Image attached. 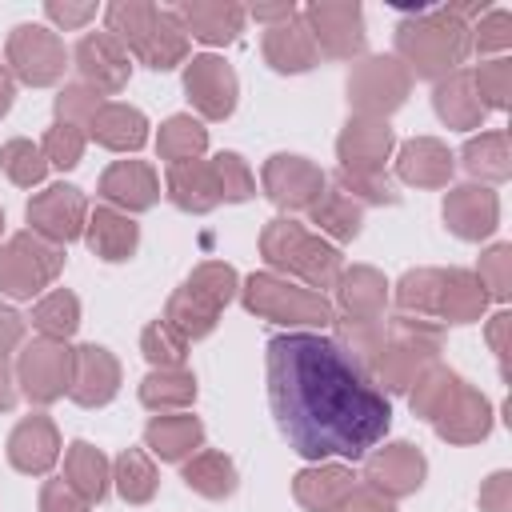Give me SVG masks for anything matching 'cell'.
<instances>
[{
	"label": "cell",
	"instance_id": "1",
	"mask_svg": "<svg viewBox=\"0 0 512 512\" xmlns=\"http://www.w3.org/2000/svg\"><path fill=\"white\" fill-rule=\"evenodd\" d=\"M268 404L284 440L308 460H356L392 424L388 396L336 340L316 332L268 340Z\"/></svg>",
	"mask_w": 512,
	"mask_h": 512
},
{
	"label": "cell",
	"instance_id": "2",
	"mask_svg": "<svg viewBox=\"0 0 512 512\" xmlns=\"http://www.w3.org/2000/svg\"><path fill=\"white\" fill-rule=\"evenodd\" d=\"M412 416L428 420L436 436L448 444H480L492 432V404L484 392H476L460 372L432 364L412 388H408Z\"/></svg>",
	"mask_w": 512,
	"mask_h": 512
},
{
	"label": "cell",
	"instance_id": "3",
	"mask_svg": "<svg viewBox=\"0 0 512 512\" xmlns=\"http://www.w3.org/2000/svg\"><path fill=\"white\" fill-rule=\"evenodd\" d=\"M444 332L424 316H392L364 360V376L384 392H408L440 356Z\"/></svg>",
	"mask_w": 512,
	"mask_h": 512
},
{
	"label": "cell",
	"instance_id": "4",
	"mask_svg": "<svg viewBox=\"0 0 512 512\" xmlns=\"http://www.w3.org/2000/svg\"><path fill=\"white\" fill-rule=\"evenodd\" d=\"M104 20H108V32L132 56H140L152 72H168L188 60V32L180 16L168 8H156L144 0H116L108 4Z\"/></svg>",
	"mask_w": 512,
	"mask_h": 512
},
{
	"label": "cell",
	"instance_id": "5",
	"mask_svg": "<svg viewBox=\"0 0 512 512\" xmlns=\"http://www.w3.org/2000/svg\"><path fill=\"white\" fill-rule=\"evenodd\" d=\"M468 56V24L448 8L420 12L396 24V60L420 80H444Z\"/></svg>",
	"mask_w": 512,
	"mask_h": 512
},
{
	"label": "cell",
	"instance_id": "6",
	"mask_svg": "<svg viewBox=\"0 0 512 512\" xmlns=\"http://www.w3.org/2000/svg\"><path fill=\"white\" fill-rule=\"evenodd\" d=\"M260 256L272 268H280L288 276H300L312 288H332L340 280V272H344L340 252L328 240H320L316 232H308L304 224L288 220V216H276V220L264 224V232H260Z\"/></svg>",
	"mask_w": 512,
	"mask_h": 512
},
{
	"label": "cell",
	"instance_id": "7",
	"mask_svg": "<svg viewBox=\"0 0 512 512\" xmlns=\"http://www.w3.org/2000/svg\"><path fill=\"white\" fill-rule=\"evenodd\" d=\"M240 300L248 312L264 316V320H276V324H288V328H328L336 320V308L328 304V296L312 292V288H296L272 272H252L240 288Z\"/></svg>",
	"mask_w": 512,
	"mask_h": 512
},
{
	"label": "cell",
	"instance_id": "8",
	"mask_svg": "<svg viewBox=\"0 0 512 512\" xmlns=\"http://www.w3.org/2000/svg\"><path fill=\"white\" fill-rule=\"evenodd\" d=\"M64 268V248L28 232H16L0 244V292L12 300H32L40 288H48Z\"/></svg>",
	"mask_w": 512,
	"mask_h": 512
},
{
	"label": "cell",
	"instance_id": "9",
	"mask_svg": "<svg viewBox=\"0 0 512 512\" xmlns=\"http://www.w3.org/2000/svg\"><path fill=\"white\" fill-rule=\"evenodd\" d=\"M408 88L412 76L396 56H364L348 72V104L356 108V116L388 120V112H396L408 100Z\"/></svg>",
	"mask_w": 512,
	"mask_h": 512
},
{
	"label": "cell",
	"instance_id": "10",
	"mask_svg": "<svg viewBox=\"0 0 512 512\" xmlns=\"http://www.w3.org/2000/svg\"><path fill=\"white\" fill-rule=\"evenodd\" d=\"M64 68H68V52L56 32L40 24H16L8 32V72L16 80L32 88H48L64 76Z\"/></svg>",
	"mask_w": 512,
	"mask_h": 512
},
{
	"label": "cell",
	"instance_id": "11",
	"mask_svg": "<svg viewBox=\"0 0 512 512\" xmlns=\"http://www.w3.org/2000/svg\"><path fill=\"white\" fill-rule=\"evenodd\" d=\"M16 384L32 404H52L72 384V348L64 340H32L16 356Z\"/></svg>",
	"mask_w": 512,
	"mask_h": 512
},
{
	"label": "cell",
	"instance_id": "12",
	"mask_svg": "<svg viewBox=\"0 0 512 512\" xmlns=\"http://www.w3.org/2000/svg\"><path fill=\"white\" fill-rule=\"evenodd\" d=\"M316 48L332 60H352L364 52V8L356 0H316L304 12Z\"/></svg>",
	"mask_w": 512,
	"mask_h": 512
},
{
	"label": "cell",
	"instance_id": "13",
	"mask_svg": "<svg viewBox=\"0 0 512 512\" xmlns=\"http://www.w3.org/2000/svg\"><path fill=\"white\" fill-rule=\"evenodd\" d=\"M260 180H264L268 200H272L276 208H288V212H296V208H312V204L320 200L324 184H328V176H324L312 160H304V156H288V152L268 156Z\"/></svg>",
	"mask_w": 512,
	"mask_h": 512
},
{
	"label": "cell",
	"instance_id": "14",
	"mask_svg": "<svg viewBox=\"0 0 512 512\" xmlns=\"http://www.w3.org/2000/svg\"><path fill=\"white\" fill-rule=\"evenodd\" d=\"M28 224L36 236L52 240V244H68L84 232L88 224V204H84V192L72 188V184H52L44 192H36L28 200Z\"/></svg>",
	"mask_w": 512,
	"mask_h": 512
},
{
	"label": "cell",
	"instance_id": "15",
	"mask_svg": "<svg viewBox=\"0 0 512 512\" xmlns=\"http://www.w3.org/2000/svg\"><path fill=\"white\" fill-rule=\"evenodd\" d=\"M184 92L192 100V108L208 120H228L240 96V80L232 72L228 60L220 56H192V64L184 68Z\"/></svg>",
	"mask_w": 512,
	"mask_h": 512
},
{
	"label": "cell",
	"instance_id": "16",
	"mask_svg": "<svg viewBox=\"0 0 512 512\" xmlns=\"http://www.w3.org/2000/svg\"><path fill=\"white\" fill-rule=\"evenodd\" d=\"M424 472H428L424 452L416 444H408V440H396V444H388V448L368 456L364 484L372 492L388 496V500H400V496H408V492H416L424 484Z\"/></svg>",
	"mask_w": 512,
	"mask_h": 512
},
{
	"label": "cell",
	"instance_id": "17",
	"mask_svg": "<svg viewBox=\"0 0 512 512\" xmlns=\"http://www.w3.org/2000/svg\"><path fill=\"white\" fill-rule=\"evenodd\" d=\"M120 392V360L100 344L72 348V384L68 396L80 408H104Z\"/></svg>",
	"mask_w": 512,
	"mask_h": 512
},
{
	"label": "cell",
	"instance_id": "18",
	"mask_svg": "<svg viewBox=\"0 0 512 512\" xmlns=\"http://www.w3.org/2000/svg\"><path fill=\"white\" fill-rule=\"evenodd\" d=\"M396 136L388 128V120L376 116H352L344 124V132L336 136V156L344 172H384V160L392 152Z\"/></svg>",
	"mask_w": 512,
	"mask_h": 512
},
{
	"label": "cell",
	"instance_id": "19",
	"mask_svg": "<svg viewBox=\"0 0 512 512\" xmlns=\"http://www.w3.org/2000/svg\"><path fill=\"white\" fill-rule=\"evenodd\" d=\"M444 224L460 240H484L500 224V200L484 184H460L444 196Z\"/></svg>",
	"mask_w": 512,
	"mask_h": 512
},
{
	"label": "cell",
	"instance_id": "20",
	"mask_svg": "<svg viewBox=\"0 0 512 512\" xmlns=\"http://www.w3.org/2000/svg\"><path fill=\"white\" fill-rule=\"evenodd\" d=\"M76 68H80L84 84L96 92H120L128 84V72H132L128 48L112 32H88L76 44Z\"/></svg>",
	"mask_w": 512,
	"mask_h": 512
},
{
	"label": "cell",
	"instance_id": "21",
	"mask_svg": "<svg viewBox=\"0 0 512 512\" xmlns=\"http://www.w3.org/2000/svg\"><path fill=\"white\" fill-rule=\"evenodd\" d=\"M100 196L108 200V208H124V212H148L160 200V180L156 168L144 160H116L112 168H104L100 176Z\"/></svg>",
	"mask_w": 512,
	"mask_h": 512
},
{
	"label": "cell",
	"instance_id": "22",
	"mask_svg": "<svg viewBox=\"0 0 512 512\" xmlns=\"http://www.w3.org/2000/svg\"><path fill=\"white\" fill-rule=\"evenodd\" d=\"M60 460V432L48 416H24L8 436V464L24 476H44Z\"/></svg>",
	"mask_w": 512,
	"mask_h": 512
},
{
	"label": "cell",
	"instance_id": "23",
	"mask_svg": "<svg viewBox=\"0 0 512 512\" xmlns=\"http://www.w3.org/2000/svg\"><path fill=\"white\" fill-rule=\"evenodd\" d=\"M332 288H336L340 320H384V304H388L384 272H376L368 264H352L340 272V280Z\"/></svg>",
	"mask_w": 512,
	"mask_h": 512
},
{
	"label": "cell",
	"instance_id": "24",
	"mask_svg": "<svg viewBox=\"0 0 512 512\" xmlns=\"http://www.w3.org/2000/svg\"><path fill=\"white\" fill-rule=\"evenodd\" d=\"M396 176L412 188H444L452 180V152L436 136H412L400 144Z\"/></svg>",
	"mask_w": 512,
	"mask_h": 512
},
{
	"label": "cell",
	"instance_id": "25",
	"mask_svg": "<svg viewBox=\"0 0 512 512\" xmlns=\"http://www.w3.org/2000/svg\"><path fill=\"white\" fill-rule=\"evenodd\" d=\"M180 24L188 36L204 40V44H232L244 32V8L232 0H188L176 8Z\"/></svg>",
	"mask_w": 512,
	"mask_h": 512
},
{
	"label": "cell",
	"instance_id": "26",
	"mask_svg": "<svg viewBox=\"0 0 512 512\" xmlns=\"http://www.w3.org/2000/svg\"><path fill=\"white\" fill-rule=\"evenodd\" d=\"M352 488H356V476L344 464H316V468L296 472L292 480V496L308 512H336L352 496Z\"/></svg>",
	"mask_w": 512,
	"mask_h": 512
},
{
	"label": "cell",
	"instance_id": "27",
	"mask_svg": "<svg viewBox=\"0 0 512 512\" xmlns=\"http://www.w3.org/2000/svg\"><path fill=\"white\" fill-rule=\"evenodd\" d=\"M264 60L276 72H308L320 60V48H316V40H312V32H308L300 12L264 32Z\"/></svg>",
	"mask_w": 512,
	"mask_h": 512
},
{
	"label": "cell",
	"instance_id": "28",
	"mask_svg": "<svg viewBox=\"0 0 512 512\" xmlns=\"http://www.w3.org/2000/svg\"><path fill=\"white\" fill-rule=\"evenodd\" d=\"M164 188H168V200H172L180 212H192V216H204V212H212V208L220 204L216 176H212V164H208V160L168 164Z\"/></svg>",
	"mask_w": 512,
	"mask_h": 512
},
{
	"label": "cell",
	"instance_id": "29",
	"mask_svg": "<svg viewBox=\"0 0 512 512\" xmlns=\"http://www.w3.org/2000/svg\"><path fill=\"white\" fill-rule=\"evenodd\" d=\"M84 236H88V248H92L100 260H108V264L128 260V256L136 252V244H140V228H136V220H132L128 212L108 208V204L96 208V212H88Z\"/></svg>",
	"mask_w": 512,
	"mask_h": 512
},
{
	"label": "cell",
	"instance_id": "30",
	"mask_svg": "<svg viewBox=\"0 0 512 512\" xmlns=\"http://www.w3.org/2000/svg\"><path fill=\"white\" fill-rule=\"evenodd\" d=\"M488 308V292L476 280V272L468 268H444L440 272V300H436V316L448 324H472L480 320Z\"/></svg>",
	"mask_w": 512,
	"mask_h": 512
},
{
	"label": "cell",
	"instance_id": "31",
	"mask_svg": "<svg viewBox=\"0 0 512 512\" xmlns=\"http://www.w3.org/2000/svg\"><path fill=\"white\" fill-rule=\"evenodd\" d=\"M432 104H436V116H440L448 128H480L484 116H488V108H484L480 96H476L472 72H448L444 80H436Z\"/></svg>",
	"mask_w": 512,
	"mask_h": 512
},
{
	"label": "cell",
	"instance_id": "32",
	"mask_svg": "<svg viewBox=\"0 0 512 512\" xmlns=\"http://www.w3.org/2000/svg\"><path fill=\"white\" fill-rule=\"evenodd\" d=\"M88 136L112 152H136L148 140V120L132 104H100V112L88 124Z\"/></svg>",
	"mask_w": 512,
	"mask_h": 512
},
{
	"label": "cell",
	"instance_id": "33",
	"mask_svg": "<svg viewBox=\"0 0 512 512\" xmlns=\"http://www.w3.org/2000/svg\"><path fill=\"white\" fill-rule=\"evenodd\" d=\"M220 312H224V308L212 304L204 292L180 284V288L168 296V304H164V324H168L176 336H184V340H200V336H208V332L216 328Z\"/></svg>",
	"mask_w": 512,
	"mask_h": 512
},
{
	"label": "cell",
	"instance_id": "34",
	"mask_svg": "<svg viewBox=\"0 0 512 512\" xmlns=\"http://www.w3.org/2000/svg\"><path fill=\"white\" fill-rule=\"evenodd\" d=\"M204 440V424L196 416H152L144 428V444L160 456V460H188L192 448H200Z\"/></svg>",
	"mask_w": 512,
	"mask_h": 512
},
{
	"label": "cell",
	"instance_id": "35",
	"mask_svg": "<svg viewBox=\"0 0 512 512\" xmlns=\"http://www.w3.org/2000/svg\"><path fill=\"white\" fill-rule=\"evenodd\" d=\"M64 480H68V484H72L88 504H100V500H104V492H108V480H112L104 452H100V448H92L88 440L68 444V452H64Z\"/></svg>",
	"mask_w": 512,
	"mask_h": 512
},
{
	"label": "cell",
	"instance_id": "36",
	"mask_svg": "<svg viewBox=\"0 0 512 512\" xmlns=\"http://www.w3.org/2000/svg\"><path fill=\"white\" fill-rule=\"evenodd\" d=\"M184 484L204 500H224L236 492V464L216 448L192 452L184 460Z\"/></svg>",
	"mask_w": 512,
	"mask_h": 512
},
{
	"label": "cell",
	"instance_id": "37",
	"mask_svg": "<svg viewBox=\"0 0 512 512\" xmlns=\"http://www.w3.org/2000/svg\"><path fill=\"white\" fill-rule=\"evenodd\" d=\"M308 212H312V224H316L320 232H328L332 240H356V236H360L364 208H360L352 196H344V192H340L332 180L324 184L320 200H316Z\"/></svg>",
	"mask_w": 512,
	"mask_h": 512
},
{
	"label": "cell",
	"instance_id": "38",
	"mask_svg": "<svg viewBox=\"0 0 512 512\" xmlns=\"http://www.w3.org/2000/svg\"><path fill=\"white\" fill-rule=\"evenodd\" d=\"M464 168L476 176V180H488V184H500L512 176V148H508V132H480L464 144L460 152Z\"/></svg>",
	"mask_w": 512,
	"mask_h": 512
},
{
	"label": "cell",
	"instance_id": "39",
	"mask_svg": "<svg viewBox=\"0 0 512 512\" xmlns=\"http://www.w3.org/2000/svg\"><path fill=\"white\" fill-rule=\"evenodd\" d=\"M196 400V376L184 368H152L140 380V404L152 412H168V408H188Z\"/></svg>",
	"mask_w": 512,
	"mask_h": 512
},
{
	"label": "cell",
	"instance_id": "40",
	"mask_svg": "<svg viewBox=\"0 0 512 512\" xmlns=\"http://www.w3.org/2000/svg\"><path fill=\"white\" fill-rule=\"evenodd\" d=\"M156 148L168 164H184V160H200V152L208 148V128L192 116H168L160 124V136H156Z\"/></svg>",
	"mask_w": 512,
	"mask_h": 512
},
{
	"label": "cell",
	"instance_id": "41",
	"mask_svg": "<svg viewBox=\"0 0 512 512\" xmlns=\"http://www.w3.org/2000/svg\"><path fill=\"white\" fill-rule=\"evenodd\" d=\"M112 480H116V492L128 500V504H148L156 496V464L140 452V448H124L116 456V468H112Z\"/></svg>",
	"mask_w": 512,
	"mask_h": 512
},
{
	"label": "cell",
	"instance_id": "42",
	"mask_svg": "<svg viewBox=\"0 0 512 512\" xmlns=\"http://www.w3.org/2000/svg\"><path fill=\"white\" fill-rule=\"evenodd\" d=\"M440 272L444 268H408L396 284V308L400 316H436V300H440Z\"/></svg>",
	"mask_w": 512,
	"mask_h": 512
},
{
	"label": "cell",
	"instance_id": "43",
	"mask_svg": "<svg viewBox=\"0 0 512 512\" xmlns=\"http://www.w3.org/2000/svg\"><path fill=\"white\" fill-rule=\"evenodd\" d=\"M32 328L48 340H68L80 328V300L68 288L48 292L36 308H32Z\"/></svg>",
	"mask_w": 512,
	"mask_h": 512
},
{
	"label": "cell",
	"instance_id": "44",
	"mask_svg": "<svg viewBox=\"0 0 512 512\" xmlns=\"http://www.w3.org/2000/svg\"><path fill=\"white\" fill-rule=\"evenodd\" d=\"M0 168H4V176H8L12 184H20V188H32V184H40V180H44V172H48V160H44L40 144H32V140L16 136V140L0 144Z\"/></svg>",
	"mask_w": 512,
	"mask_h": 512
},
{
	"label": "cell",
	"instance_id": "45",
	"mask_svg": "<svg viewBox=\"0 0 512 512\" xmlns=\"http://www.w3.org/2000/svg\"><path fill=\"white\" fill-rule=\"evenodd\" d=\"M140 352L152 368H184L188 360V340L176 336L164 320H152L144 332H140Z\"/></svg>",
	"mask_w": 512,
	"mask_h": 512
},
{
	"label": "cell",
	"instance_id": "46",
	"mask_svg": "<svg viewBox=\"0 0 512 512\" xmlns=\"http://www.w3.org/2000/svg\"><path fill=\"white\" fill-rule=\"evenodd\" d=\"M332 184L344 192V196H352L360 208H368V204H376V208H384V204H396L400 196H396V188H392V180L384 176V172H336L332 176Z\"/></svg>",
	"mask_w": 512,
	"mask_h": 512
},
{
	"label": "cell",
	"instance_id": "47",
	"mask_svg": "<svg viewBox=\"0 0 512 512\" xmlns=\"http://www.w3.org/2000/svg\"><path fill=\"white\" fill-rule=\"evenodd\" d=\"M208 164H212V176H216V192H220V200L240 204V200H248V196L256 192V180H252V172H248V164H244V156H240V152H220V156H212Z\"/></svg>",
	"mask_w": 512,
	"mask_h": 512
},
{
	"label": "cell",
	"instance_id": "48",
	"mask_svg": "<svg viewBox=\"0 0 512 512\" xmlns=\"http://www.w3.org/2000/svg\"><path fill=\"white\" fill-rule=\"evenodd\" d=\"M184 284L196 288V292H204V296H208L212 304H220V308L240 292V276H236V268L224 264V260H204V264H196Z\"/></svg>",
	"mask_w": 512,
	"mask_h": 512
},
{
	"label": "cell",
	"instance_id": "49",
	"mask_svg": "<svg viewBox=\"0 0 512 512\" xmlns=\"http://www.w3.org/2000/svg\"><path fill=\"white\" fill-rule=\"evenodd\" d=\"M472 84H476V96L484 108H508V96H512V60H488L472 72Z\"/></svg>",
	"mask_w": 512,
	"mask_h": 512
},
{
	"label": "cell",
	"instance_id": "50",
	"mask_svg": "<svg viewBox=\"0 0 512 512\" xmlns=\"http://www.w3.org/2000/svg\"><path fill=\"white\" fill-rule=\"evenodd\" d=\"M40 152H44V160H48V164H56V168H76V164H80V156H84V128L56 120V124L44 132Z\"/></svg>",
	"mask_w": 512,
	"mask_h": 512
},
{
	"label": "cell",
	"instance_id": "51",
	"mask_svg": "<svg viewBox=\"0 0 512 512\" xmlns=\"http://www.w3.org/2000/svg\"><path fill=\"white\" fill-rule=\"evenodd\" d=\"M100 92L96 88H88L84 80L80 84H64L60 88V96H56V120H64V124H76V128H88L92 124V116L100 112Z\"/></svg>",
	"mask_w": 512,
	"mask_h": 512
},
{
	"label": "cell",
	"instance_id": "52",
	"mask_svg": "<svg viewBox=\"0 0 512 512\" xmlns=\"http://www.w3.org/2000/svg\"><path fill=\"white\" fill-rule=\"evenodd\" d=\"M512 44V12L508 8H488L476 28H468V48L476 52H504Z\"/></svg>",
	"mask_w": 512,
	"mask_h": 512
},
{
	"label": "cell",
	"instance_id": "53",
	"mask_svg": "<svg viewBox=\"0 0 512 512\" xmlns=\"http://www.w3.org/2000/svg\"><path fill=\"white\" fill-rule=\"evenodd\" d=\"M476 280L484 284V292H488L492 300H508V292H512V244H492V248L480 256Z\"/></svg>",
	"mask_w": 512,
	"mask_h": 512
},
{
	"label": "cell",
	"instance_id": "54",
	"mask_svg": "<svg viewBox=\"0 0 512 512\" xmlns=\"http://www.w3.org/2000/svg\"><path fill=\"white\" fill-rule=\"evenodd\" d=\"M92 504L60 476V480H44L40 488V512H88Z\"/></svg>",
	"mask_w": 512,
	"mask_h": 512
},
{
	"label": "cell",
	"instance_id": "55",
	"mask_svg": "<svg viewBox=\"0 0 512 512\" xmlns=\"http://www.w3.org/2000/svg\"><path fill=\"white\" fill-rule=\"evenodd\" d=\"M480 508L484 512H512V472H492L480 484Z\"/></svg>",
	"mask_w": 512,
	"mask_h": 512
},
{
	"label": "cell",
	"instance_id": "56",
	"mask_svg": "<svg viewBox=\"0 0 512 512\" xmlns=\"http://www.w3.org/2000/svg\"><path fill=\"white\" fill-rule=\"evenodd\" d=\"M44 12H48V20L60 24V28H80V24H88V20L96 16V4H68V0L60 4V0H48Z\"/></svg>",
	"mask_w": 512,
	"mask_h": 512
},
{
	"label": "cell",
	"instance_id": "57",
	"mask_svg": "<svg viewBox=\"0 0 512 512\" xmlns=\"http://www.w3.org/2000/svg\"><path fill=\"white\" fill-rule=\"evenodd\" d=\"M336 512H396V508H392L388 496H380V492H372V488L364 484V488H352V496H348Z\"/></svg>",
	"mask_w": 512,
	"mask_h": 512
},
{
	"label": "cell",
	"instance_id": "58",
	"mask_svg": "<svg viewBox=\"0 0 512 512\" xmlns=\"http://www.w3.org/2000/svg\"><path fill=\"white\" fill-rule=\"evenodd\" d=\"M20 340H24V316L12 312L8 304H0V360H4Z\"/></svg>",
	"mask_w": 512,
	"mask_h": 512
},
{
	"label": "cell",
	"instance_id": "59",
	"mask_svg": "<svg viewBox=\"0 0 512 512\" xmlns=\"http://www.w3.org/2000/svg\"><path fill=\"white\" fill-rule=\"evenodd\" d=\"M508 328H512V316L508 312H496L488 320V344H492V352L500 360V372H508Z\"/></svg>",
	"mask_w": 512,
	"mask_h": 512
},
{
	"label": "cell",
	"instance_id": "60",
	"mask_svg": "<svg viewBox=\"0 0 512 512\" xmlns=\"http://www.w3.org/2000/svg\"><path fill=\"white\" fill-rule=\"evenodd\" d=\"M252 16H256V20H264V24L272 28V24L292 20V16H296V4H292V0H284V4H256V8H252Z\"/></svg>",
	"mask_w": 512,
	"mask_h": 512
},
{
	"label": "cell",
	"instance_id": "61",
	"mask_svg": "<svg viewBox=\"0 0 512 512\" xmlns=\"http://www.w3.org/2000/svg\"><path fill=\"white\" fill-rule=\"evenodd\" d=\"M12 404H16V380H12V372L0 360V412H8Z\"/></svg>",
	"mask_w": 512,
	"mask_h": 512
},
{
	"label": "cell",
	"instance_id": "62",
	"mask_svg": "<svg viewBox=\"0 0 512 512\" xmlns=\"http://www.w3.org/2000/svg\"><path fill=\"white\" fill-rule=\"evenodd\" d=\"M12 96H16V80H12L8 64H0V116L12 108Z\"/></svg>",
	"mask_w": 512,
	"mask_h": 512
},
{
	"label": "cell",
	"instance_id": "63",
	"mask_svg": "<svg viewBox=\"0 0 512 512\" xmlns=\"http://www.w3.org/2000/svg\"><path fill=\"white\" fill-rule=\"evenodd\" d=\"M0 232H4V212H0Z\"/></svg>",
	"mask_w": 512,
	"mask_h": 512
}]
</instances>
